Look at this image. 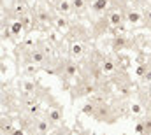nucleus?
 Instances as JSON below:
<instances>
[{"mask_svg": "<svg viewBox=\"0 0 151 135\" xmlns=\"http://www.w3.org/2000/svg\"><path fill=\"white\" fill-rule=\"evenodd\" d=\"M90 51H91V47H90V44H86V42H77V40L67 42V56L72 58V60L81 62L83 58L88 56Z\"/></svg>", "mask_w": 151, "mask_h": 135, "instance_id": "4", "label": "nucleus"}, {"mask_svg": "<svg viewBox=\"0 0 151 135\" xmlns=\"http://www.w3.org/2000/svg\"><path fill=\"white\" fill-rule=\"evenodd\" d=\"M53 11H55L56 14H60V16H70V14L74 12L70 0H63V2H60V4H55V5H53Z\"/></svg>", "mask_w": 151, "mask_h": 135, "instance_id": "11", "label": "nucleus"}, {"mask_svg": "<svg viewBox=\"0 0 151 135\" xmlns=\"http://www.w3.org/2000/svg\"><path fill=\"white\" fill-rule=\"evenodd\" d=\"M128 111H130V116H135V118H141V116L144 114V107L141 105V102L137 100V98H132V100H130Z\"/></svg>", "mask_w": 151, "mask_h": 135, "instance_id": "14", "label": "nucleus"}, {"mask_svg": "<svg viewBox=\"0 0 151 135\" xmlns=\"http://www.w3.org/2000/svg\"><path fill=\"white\" fill-rule=\"evenodd\" d=\"M14 123H16V119H12L9 114H2V118H0V134L2 135H12L14 130H16Z\"/></svg>", "mask_w": 151, "mask_h": 135, "instance_id": "9", "label": "nucleus"}, {"mask_svg": "<svg viewBox=\"0 0 151 135\" xmlns=\"http://www.w3.org/2000/svg\"><path fill=\"white\" fill-rule=\"evenodd\" d=\"M90 32H91V37H93V39H100V37H104V35H107V34H114L107 12H106L104 16H99V18L90 25Z\"/></svg>", "mask_w": 151, "mask_h": 135, "instance_id": "3", "label": "nucleus"}, {"mask_svg": "<svg viewBox=\"0 0 151 135\" xmlns=\"http://www.w3.org/2000/svg\"><path fill=\"white\" fill-rule=\"evenodd\" d=\"M109 49L113 55H119L127 49H134V51H141L139 44H137V39L135 37H128L125 34H114L109 37Z\"/></svg>", "mask_w": 151, "mask_h": 135, "instance_id": "2", "label": "nucleus"}, {"mask_svg": "<svg viewBox=\"0 0 151 135\" xmlns=\"http://www.w3.org/2000/svg\"><path fill=\"white\" fill-rule=\"evenodd\" d=\"M72 19L69 18V16H60V14H56L55 16V23H53V28L55 30H58L60 34H65L70 27H72Z\"/></svg>", "mask_w": 151, "mask_h": 135, "instance_id": "10", "label": "nucleus"}, {"mask_svg": "<svg viewBox=\"0 0 151 135\" xmlns=\"http://www.w3.org/2000/svg\"><path fill=\"white\" fill-rule=\"evenodd\" d=\"M49 2H51V4L55 5V4H60V2H63V0H49Z\"/></svg>", "mask_w": 151, "mask_h": 135, "instance_id": "20", "label": "nucleus"}, {"mask_svg": "<svg viewBox=\"0 0 151 135\" xmlns=\"http://www.w3.org/2000/svg\"><path fill=\"white\" fill-rule=\"evenodd\" d=\"M135 134L137 135H151V111L137 118L135 121Z\"/></svg>", "mask_w": 151, "mask_h": 135, "instance_id": "6", "label": "nucleus"}, {"mask_svg": "<svg viewBox=\"0 0 151 135\" xmlns=\"http://www.w3.org/2000/svg\"><path fill=\"white\" fill-rule=\"evenodd\" d=\"M70 4H72V11H74L76 16H83L88 11V2L86 0H70Z\"/></svg>", "mask_w": 151, "mask_h": 135, "instance_id": "13", "label": "nucleus"}, {"mask_svg": "<svg viewBox=\"0 0 151 135\" xmlns=\"http://www.w3.org/2000/svg\"><path fill=\"white\" fill-rule=\"evenodd\" d=\"M0 74H2V77H4V75L7 74V63H5L4 60H2V67H0Z\"/></svg>", "mask_w": 151, "mask_h": 135, "instance_id": "18", "label": "nucleus"}, {"mask_svg": "<svg viewBox=\"0 0 151 135\" xmlns=\"http://www.w3.org/2000/svg\"><path fill=\"white\" fill-rule=\"evenodd\" d=\"M19 70H21V75L23 77H37V74L42 70V67L34 65V63H28V65H23Z\"/></svg>", "mask_w": 151, "mask_h": 135, "instance_id": "12", "label": "nucleus"}, {"mask_svg": "<svg viewBox=\"0 0 151 135\" xmlns=\"http://www.w3.org/2000/svg\"><path fill=\"white\" fill-rule=\"evenodd\" d=\"M56 126L46 118V114L42 116V118H39L37 121H35V126H34V134L32 135H49L53 130H55Z\"/></svg>", "mask_w": 151, "mask_h": 135, "instance_id": "7", "label": "nucleus"}, {"mask_svg": "<svg viewBox=\"0 0 151 135\" xmlns=\"http://www.w3.org/2000/svg\"><path fill=\"white\" fill-rule=\"evenodd\" d=\"M123 14H125V21H127L128 25H139V23L144 21V14L139 12V11H137L135 7H132V5H128L127 9H123Z\"/></svg>", "mask_w": 151, "mask_h": 135, "instance_id": "8", "label": "nucleus"}, {"mask_svg": "<svg viewBox=\"0 0 151 135\" xmlns=\"http://www.w3.org/2000/svg\"><path fill=\"white\" fill-rule=\"evenodd\" d=\"M11 32H12V39H18L21 34H25V27L19 19L11 21Z\"/></svg>", "mask_w": 151, "mask_h": 135, "instance_id": "15", "label": "nucleus"}, {"mask_svg": "<svg viewBox=\"0 0 151 135\" xmlns=\"http://www.w3.org/2000/svg\"><path fill=\"white\" fill-rule=\"evenodd\" d=\"M44 103L47 105V109H46V118H47L55 126L63 125V121H65V119H63V118H65V109H63V105H62L60 102L53 97L51 91L46 93V97H44Z\"/></svg>", "mask_w": 151, "mask_h": 135, "instance_id": "1", "label": "nucleus"}, {"mask_svg": "<svg viewBox=\"0 0 151 135\" xmlns=\"http://www.w3.org/2000/svg\"><path fill=\"white\" fill-rule=\"evenodd\" d=\"M49 135H74V128L72 126H69V125H60V126H56L53 132Z\"/></svg>", "mask_w": 151, "mask_h": 135, "instance_id": "16", "label": "nucleus"}, {"mask_svg": "<svg viewBox=\"0 0 151 135\" xmlns=\"http://www.w3.org/2000/svg\"><path fill=\"white\" fill-rule=\"evenodd\" d=\"M12 135H28V134H27L25 130H21V128H16V130H14V134H12Z\"/></svg>", "mask_w": 151, "mask_h": 135, "instance_id": "19", "label": "nucleus"}, {"mask_svg": "<svg viewBox=\"0 0 151 135\" xmlns=\"http://www.w3.org/2000/svg\"><path fill=\"white\" fill-rule=\"evenodd\" d=\"M141 83L151 84V53H148V68H146V74H144V77H142Z\"/></svg>", "mask_w": 151, "mask_h": 135, "instance_id": "17", "label": "nucleus"}, {"mask_svg": "<svg viewBox=\"0 0 151 135\" xmlns=\"http://www.w3.org/2000/svg\"><path fill=\"white\" fill-rule=\"evenodd\" d=\"M137 100L141 102V105L144 107V114L151 111V84H144V83H139L137 84V90H135V97Z\"/></svg>", "mask_w": 151, "mask_h": 135, "instance_id": "5", "label": "nucleus"}]
</instances>
